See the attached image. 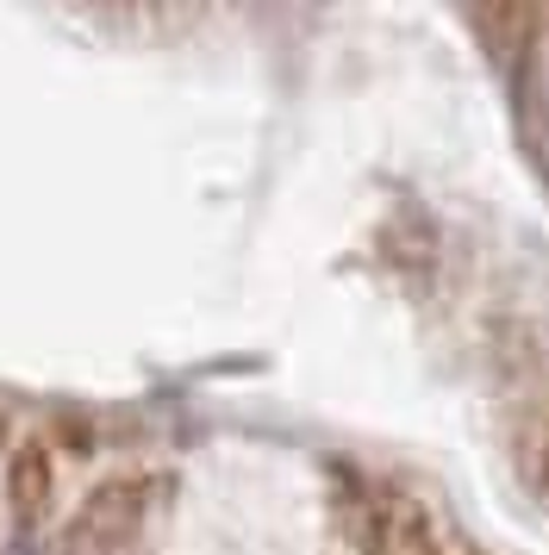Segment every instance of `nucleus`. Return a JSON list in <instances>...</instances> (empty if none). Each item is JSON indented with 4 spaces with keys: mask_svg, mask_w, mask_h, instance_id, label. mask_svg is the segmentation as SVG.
Here are the masks:
<instances>
[{
    "mask_svg": "<svg viewBox=\"0 0 549 555\" xmlns=\"http://www.w3.org/2000/svg\"><path fill=\"white\" fill-rule=\"evenodd\" d=\"M44 487H50V468L38 450H20L13 455V475H7V493H13V512H20V525H31V512L44 505Z\"/></svg>",
    "mask_w": 549,
    "mask_h": 555,
    "instance_id": "f257e3e1",
    "label": "nucleus"
}]
</instances>
